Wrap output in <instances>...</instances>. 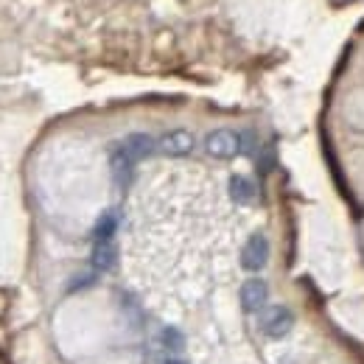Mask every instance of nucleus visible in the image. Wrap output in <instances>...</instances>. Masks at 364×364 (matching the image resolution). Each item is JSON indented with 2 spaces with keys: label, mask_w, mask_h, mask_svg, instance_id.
Here are the masks:
<instances>
[{
  "label": "nucleus",
  "mask_w": 364,
  "mask_h": 364,
  "mask_svg": "<svg viewBox=\"0 0 364 364\" xmlns=\"http://www.w3.org/2000/svg\"><path fill=\"white\" fill-rule=\"evenodd\" d=\"M95 283V274H79V277H73L70 280V286H68V291H76V289H87Z\"/></svg>",
  "instance_id": "12"
},
{
  "label": "nucleus",
  "mask_w": 364,
  "mask_h": 364,
  "mask_svg": "<svg viewBox=\"0 0 364 364\" xmlns=\"http://www.w3.org/2000/svg\"><path fill=\"white\" fill-rule=\"evenodd\" d=\"M115 232H118V213L115 210H104L92 228V244L95 241H115Z\"/></svg>",
  "instance_id": "9"
},
{
  "label": "nucleus",
  "mask_w": 364,
  "mask_h": 364,
  "mask_svg": "<svg viewBox=\"0 0 364 364\" xmlns=\"http://www.w3.org/2000/svg\"><path fill=\"white\" fill-rule=\"evenodd\" d=\"M109 171H112V180L118 188H127L132 182V174H135V160L127 154V149L121 143L112 146L109 151Z\"/></svg>",
  "instance_id": "6"
},
{
  "label": "nucleus",
  "mask_w": 364,
  "mask_h": 364,
  "mask_svg": "<svg viewBox=\"0 0 364 364\" xmlns=\"http://www.w3.org/2000/svg\"><path fill=\"white\" fill-rule=\"evenodd\" d=\"M160 364H182V362H177V359H163Z\"/></svg>",
  "instance_id": "13"
},
{
  "label": "nucleus",
  "mask_w": 364,
  "mask_h": 364,
  "mask_svg": "<svg viewBox=\"0 0 364 364\" xmlns=\"http://www.w3.org/2000/svg\"><path fill=\"white\" fill-rule=\"evenodd\" d=\"M258 325H261V333L269 336V339H283L291 333L294 328V311L283 303H272L267 306L261 314H258Z\"/></svg>",
  "instance_id": "1"
},
{
  "label": "nucleus",
  "mask_w": 364,
  "mask_h": 364,
  "mask_svg": "<svg viewBox=\"0 0 364 364\" xmlns=\"http://www.w3.org/2000/svg\"><path fill=\"white\" fill-rule=\"evenodd\" d=\"M269 264V238L264 232H252L241 247V269L261 272Z\"/></svg>",
  "instance_id": "3"
},
{
  "label": "nucleus",
  "mask_w": 364,
  "mask_h": 364,
  "mask_svg": "<svg viewBox=\"0 0 364 364\" xmlns=\"http://www.w3.org/2000/svg\"><path fill=\"white\" fill-rule=\"evenodd\" d=\"M238 300H241V309L247 314H261L269 306V283L264 277L244 280L241 289H238Z\"/></svg>",
  "instance_id": "2"
},
{
  "label": "nucleus",
  "mask_w": 364,
  "mask_h": 364,
  "mask_svg": "<svg viewBox=\"0 0 364 364\" xmlns=\"http://www.w3.org/2000/svg\"><path fill=\"white\" fill-rule=\"evenodd\" d=\"M193 146H196V137L188 129H171L157 140V151L166 154V157H185V154L193 151Z\"/></svg>",
  "instance_id": "5"
},
{
  "label": "nucleus",
  "mask_w": 364,
  "mask_h": 364,
  "mask_svg": "<svg viewBox=\"0 0 364 364\" xmlns=\"http://www.w3.org/2000/svg\"><path fill=\"white\" fill-rule=\"evenodd\" d=\"M90 261L95 272H112L118 267V247H115V241H95Z\"/></svg>",
  "instance_id": "8"
},
{
  "label": "nucleus",
  "mask_w": 364,
  "mask_h": 364,
  "mask_svg": "<svg viewBox=\"0 0 364 364\" xmlns=\"http://www.w3.org/2000/svg\"><path fill=\"white\" fill-rule=\"evenodd\" d=\"M230 199L235 205H252L255 202V185L247 177H241V174L230 177Z\"/></svg>",
  "instance_id": "10"
},
{
  "label": "nucleus",
  "mask_w": 364,
  "mask_h": 364,
  "mask_svg": "<svg viewBox=\"0 0 364 364\" xmlns=\"http://www.w3.org/2000/svg\"><path fill=\"white\" fill-rule=\"evenodd\" d=\"M205 151L216 160H232L235 154H241V135L232 129H213L205 137Z\"/></svg>",
  "instance_id": "4"
},
{
  "label": "nucleus",
  "mask_w": 364,
  "mask_h": 364,
  "mask_svg": "<svg viewBox=\"0 0 364 364\" xmlns=\"http://www.w3.org/2000/svg\"><path fill=\"white\" fill-rule=\"evenodd\" d=\"M121 146L127 149V154L140 163V160H146V157H151L154 151H157V140L151 135H146V132H132V135H127L121 140Z\"/></svg>",
  "instance_id": "7"
},
{
  "label": "nucleus",
  "mask_w": 364,
  "mask_h": 364,
  "mask_svg": "<svg viewBox=\"0 0 364 364\" xmlns=\"http://www.w3.org/2000/svg\"><path fill=\"white\" fill-rule=\"evenodd\" d=\"M160 345L166 350H182L185 348V336L180 333V328H163L160 331Z\"/></svg>",
  "instance_id": "11"
}]
</instances>
